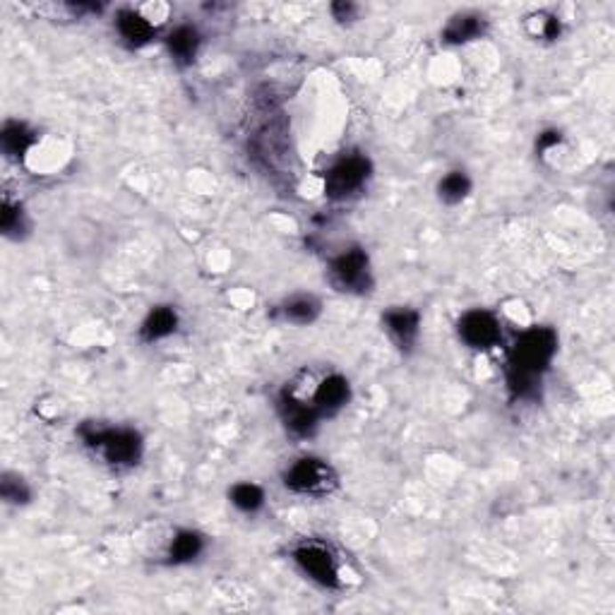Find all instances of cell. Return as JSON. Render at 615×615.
Wrapping results in <instances>:
<instances>
[{"label": "cell", "instance_id": "cell-1", "mask_svg": "<svg viewBox=\"0 0 615 615\" xmlns=\"http://www.w3.org/2000/svg\"><path fill=\"white\" fill-rule=\"evenodd\" d=\"M558 352V335L551 328H534L524 332L512 349L507 384L514 397L529 400L538 394V383Z\"/></svg>", "mask_w": 615, "mask_h": 615}, {"label": "cell", "instance_id": "cell-2", "mask_svg": "<svg viewBox=\"0 0 615 615\" xmlns=\"http://www.w3.org/2000/svg\"><path fill=\"white\" fill-rule=\"evenodd\" d=\"M89 448L96 449L113 466L137 464L142 455V438L130 428H104V425H85L80 431Z\"/></svg>", "mask_w": 615, "mask_h": 615}, {"label": "cell", "instance_id": "cell-3", "mask_svg": "<svg viewBox=\"0 0 615 615\" xmlns=\"http://www.w3.org/2000/svg\"><path fill=\"white\" fill-rule=\"evenodd\" d=\"M284 483L301 496H325L336 488V473L318 457H301L287 469Z\"/></svg>", "mask_w": 615, "mask_h": 615}, {"label": "cell", "instance_id": "cell-4", "mask_svg": "<svg viewBox=\"0 0 615 615\" xmlns=\"http://www.w3.org/2000/svg\"><path fill=\"white\" fill-rule=\"evenodd\" d=\"M294 560L296 565L311 577L312 582H318L325 589H339L342 587V575H339V565H336L335 553L320 541H303L294 548Z\"/></svg>", "mask_w": 615, "mask_h": 615}, {"label": "cell", "instance_id": "cell-5", "mask_svg": "<svg viewBox=\"0 0 615 615\" xmlns=\"http://www.w3.org/2000/svg\"><path fill=\"white\" fill-rule=\"evenodd\" d=\"M370 178V161L363 154H349L329 168L328 181H325V190L329 198L344 200L353 192H359Z\"/></svg>", "mask_w": 615, "mask_h": 615}, {"label": "cell", "instance_id": "cell-6", "mask_svg": "<svg viewBox=\"0 0 615 615\" xmlns=\"http://www.w3.org/2000/svg\"><path fill=\"white\" fill-rule=\"evenodd\" d=\"M332 284L342 291H368L370 287V264L363 248L344 250L329 264Z\"/></svg>", "mask_w": 615, "mask_h": 615}, {"label": "cell", "instance_id": "cell-7", "mask_svg": "<svg viewBox=\"0 0 615 615\" xmlns=\"http://www.w3.org/2000/svg\"><path fill=\"white\" fill-rule=\"evenodd\" d=\"M459 336L472 349H490L500 342V322L488 311L464 312L459 320Z\"/></svg>", "mask_w": 615, "mask_h": 615}, {"label": "cell", "instance_id": "cell-8", "mask_svg": "<svg viewBox=\"0 0 615 615\" xmlns=\"http://www.w3.org/2000/svg\"><path fill=\"white\" fill-rule=\"evenodd\" d=\"M279 411L287 428L294 433L296 438H308V435H312V431H315V425H318L320 421V411L315 409V404L301 400V397L291 394V392H284V394H281Z\"/></svg>", "mask_w": 615, "mask_h": 615}, {"label": "cell", "instance_id": "cell-9", "mask_svg": "<svg viewBox=\"0 0 615 615\" xmlns=\"http://www.w3.org/2000/svg\"><path fill=\"white\" fill-rule=\"evenodd\" d=\"M384 329L390 332L394 342L401 349H411L418 339V329H421V315L411 308H392L384 312Z\"/></svg>", "mask_w": 615, "mask_h": 615}, {"label": "cell", "instance_id": "cell-10", "mask_svg": "<svg viewBox=\"0 0 615 615\" xmlns=\"http://www.w3.org/2000/svg\"><path fill=\"white\" fill-rule=\"evenodd\" d=\"M349 380L342 376H328L312 392V404L320 411V416H329L346 407L349 401Z\"/></svg>", "mask_w": 615, "mask_h": 615}, {"label": "cell", "instance_id": "cell-11", "mask_svg": "<svg viewBox=\"0 0 615 615\" xmlns=\"http://www.w3.org/2000/svg\"><path fill=\"white\" fill-rule=\"evenodd\" d=\"M116 27H118L120 36L133 46H142L154 36V24L147 20V15L135 12V10H120Z\"/></svg>", "mask_w": 615, "mask_h": 615}, {"label": "cell", "instance_id": "cell-12", "mask_svg": "<svg viewBox=\"0 0 615 615\" xmlns=\"http://www.w3.org/2000/svg\"><path fill=\"white\" fill-rule=\"evenodd\" d=\"M176 328H178L176 311H174L171 305H159V308H154V311L147 315V320L142 322V328H140V335H142L144 342H159V339H164V336L174 335Z\"/></svg>", "mask_w": 615, "mask_h": 615}, {"label": "cell", "instance_id": "cell-13", "mask_svg": "<svg viewBox=\"0 0 615 615\" xmlns=\"http://www.w3.org/2000/svg\"><path fill=\"white\" fill-rule=\"evenodd\" d=\"M202 551H205V538L198 531L185 529V531H178L174 536V541L168 546L166 558L171 565H185V562H192L198 558Z\"/></svg>", "mask_w": 615, "mask_h": 615}, {"label": "cell", "instance_id": "cell-14", "mask_svg": "<svg viewBox=\"0 0 615 615\" xmlns=\"http://www.w3.org/2000/svg\"><path fill=\"white\" fill-rule=\"evenodd\" d=\"M198 48H200V34H198L195 27L183 24V27H178V29L168 34V51H171V56H174L176 63H192L195 56H198Z\"/></svg>", "mask_w": 615, "mask_h": 615}, {"label": "cell", "instance_id": "cell-15", "mask_svg": "<svg viewBox=\"0 0 615 615\" xmlns=\"http://www.w3.org/2000/svg\"><path fill=\"white\" fill-rule=\"evenodd\" d=\"M34 133L24 123H17V120H10L5 123V128L0 133V144H3V152L8 154L10 159H22L27 150L32 147Z\"/></svg>", "mask_w": 615, "mask_h": 615}, {"label": "cell", "instance_id": "cell-16", "mask_svg": "<svg viewBox=\"0 0 615 615\" xmlns=\"http://www.w3.org/2000/svg\"><path fill=\"white\" fill-rule=\"evenodd\" d=\"M481 34H483V20L479 15H459L448 24L442 36L449 44H464V41L476 39Z\"/></svg>", "mask_w": 615, "mask_h": 615}, {"label": "cell", "instance_id": "cell-17", "mask_svg": "<svg viewBox=\"0 0 615 615\" xmlns=\"http://www.w3.org/2000/svg\"><path fill=\"white\" fill-rule=\"evenodd\" d=\"M281 315L294 325H308L320 315V303L312 296H294L281 305Z\"/></svg>", "mask_w": 615, "mask_h": 615}, {"label": "cell", "instance_id": "cell-18", "mask_svg": "<svg viewBox=\"0 0 615 615\" xmlns=\"http://www.w3.org/2000/svg\"><path fill=\"white\" fill-rule=\"evenodd\" d=\"M469 190H472V181H469V176L464 171H449L448 176L442 178L438 185L440 200L448 202V205L462 202L469 195Z\"/></svg>", "mask_w": 615, "mask_h": 615}, {"label": "cell", "instance_id": "cell-19", "mask_svg": "<svg viewBox=\"0 0 615 615\" xmlns=\"http://www.w3.org/2000/svg\"><path fill=\"white\" fill-rule=\"evenodd\" d=\"M229 498L240 512H257L264 505L263 488L255 486V483H236Z\"/></svg>", "mask_w": 615, "mask_h": 615}, {"label": "cell", "instance_id": "cell-20", "mask_svg": "<svg viewBox=\"0 0 615 615\" xmlns=\"http://www.w3.org/2000/svg\"><path fill=\"white\" fill-rule=\"evenodd\" d=\"M0 229L5 236H20L24 231V212L20 202H12L10 198H3L0 207Z\"/></svg>", "mask_w": 615, "mask_h": 615}, {"label": "cell", "instance_id": "cell-21", "mask_svg": "<svg viewBox=\"0 0 615 615\" xmlns=\"http://www.w3.org/2000/svg\"><path fill=\"white\" fill-rule=\"evenodd\" d=\"M0 493H3V498H5L8 503L15 505L27 503V500L32 498V490L27 488V483H24L22 479H17V476H10V473H5L3 481H0Z\"/></svg>", "mask_w": 615, "mask_h": 615}, {"label": "cell", "instance_id": "cell-22", "mask_svg": "<svg viewBox=\"0 0 615 615\" xmlns=\"http://www.w3.org/2000/svg\"><path fill=\"white\" fill-rule=\"evenodd\" d=\"M536 20H541V22H536V29H534L536 36H541V39H555V36H558L560 22L555 20V17L536 15Z\"/></svg>", "mask_w": 615, "mask_h": 615}, {"label": "cell", "instance_id": "cell-23", "mask_svg": "<svg viewBox=\"0 0 615 615\" xmlns=\"http://www.w3.org/2000/svg\"><path fill=\"white\" fill-rule=\"evenodd\" d=\"M332 12L336 15V20H349L356 12V5H352V3H336V5H332Z\"/></svg>", "mask_w": 615, "mask_h": 615}, {"label": "cell", "instance_id": "cell-24", "mask_svg": "<svg viewBox=\"0 0 615 615\" xmlns=\"http://www.w3.org/2000/svg\"><path fill=\"white\" fill-rule=\"evenodd\" d=\"M560 142V133H555V130H551V133H544V135L538 137V150H548V147H553V144Z\"/></svg>", "mask_w": 615, "mask_h": 615}]
</instances>
